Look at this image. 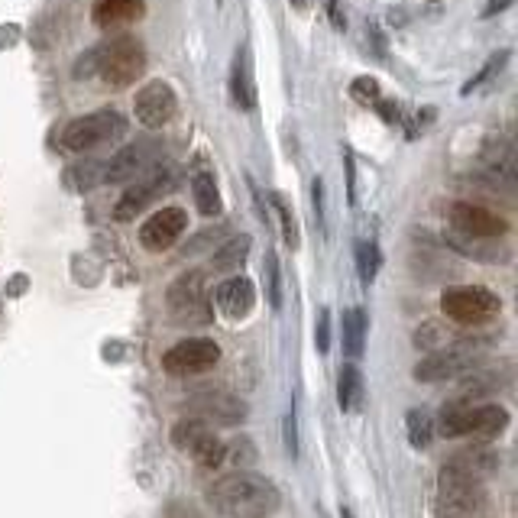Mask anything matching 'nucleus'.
Instances as JSON below:
<instances>
[{
  "instance_id": "obj_17",
  "label": "nucleus",
  "mask_w": 518,
  "mask_h": 518,
  "mask_svg": "<svg viewBox=\"0 0 518 518\" xmlns=\"http://www.w3.org/2000/svg\"><path fill=\"white\" fill-rule=\"evenodd\" d=\"M214 302H217V308H221L224 318L240 321V318H247L256 305V285L247 276H230L217 285Z\"/></svg>"
},
{
  "instance_id": "obj_15",
  "label": "nucleus",
  "mask_w": 518,
  "mask_h": 518,
  "mask_svg": "<svg viewBox=\"0 0 518 518\" xmlns=\"http://www.w3.org/2000/svg\"><path fill=\"white\" fill-rule=\"evenodd\" d=\"M188 227V214L185 208H162L156 211L149 221L140 227V247L149 253H162L179 243V237Z\"/></svg>"
},
{
  "instance_id": "obj_22",
  "label": "nucleus",
  "mask_w": 518,
  "mask_h": 518,
  "mask_svg": "<svg viewBox=\"0 0 518 518\" xmlns=\"http://www.w3.org/2000/svg\"><path fill=\"white\" fill-rule=\"evenodd\" d=\"M337 402L344 412H357L363 405V376L353 363H347L337 376Z\"/></svg>"
},
{
  "instance_id": "obj_32",
  "label": "nucleus",
  "mask_w": 518,
  "mask_h": 518,
  "mask_svg": "<svg viewBox=\"0 0 518 518\" xmlns=\"http://www.w3.org/2000/svg\"><path fill=\"white\" fill-rule=\"evenodd\" d=\"M224 460H240V463H253L256 460V451L247 438H237L234 444H224Z\"/></svg>"
},
{
  "instance_id": "obj_19",
  "label": "nucleus",
  "mask_w": 518,
  "mask_h": 518,
  "mask_svg": "<svg viewBox=\"0 0 518 518\" xmlns=\"http://www.w3.org/2000/svg\"><path fill=\"white\" fill-rule=\"evenodd\" d=\"M146 13V0H94L91 20L98 30H117V26L136 23Z\"/></svg>"
},
{
  "instance_id": "obj_23",
  "label": "nucleus",
  "mask_w": 518,
  "mask_h": 518,
  "mask_svg": "<svg viewBox=\"0 0 518 518\" xmlns=\"http://www.w3.org/2000/svg\"><path fill=\"white\" fill-rule=\"evenodd\" d=\"M65 185L72 188V192H91V188L104 185V159L75 162V166L65 172Z\"/></svg>"
},
{
  "instance_id": "obj_8",
  "label": "nucleus",
  "mask_w": 518,
  "mask_h": 518,
  "mask_svg": "<svg viewBox=\"0 0 518 518\" xmlns=\"http://www.w3.org/2000/svg\"><path fill=\"white\" fill-rule=\"evenodd\" d=\"M217 363H221V347H217L211 337H185L162 353V370L179 379L201 376L214 370Z\"/></svg>"
},
{
  "instance_id": "obj_7",
  "label": "nucleus",
  "mask_w": 518,
  "mask_h": 518,
  "mask_svg": "<svg viewBox=\"0 0 518 518\" xmlns=\"http://www.w3.org/2000/svg\"><path fill=\"white\" fill-rule=\"evenodd\" d=\"M444 315L460 327H483L499 318L502 302L496 292L483 289V285H454L441 298Z\"/></svg>"
},
{
  "instance_id": "obj_33",
  "label": "nucleus",
  "mask_w": 518,
  "mask_h": 518,
  "mask_svg": "<svg viewBox=\"0 0 518 518\" xmlns=\"http://www.w3.org/2000/svg\"><path fill=\"white\" fill-rule=\"evenodd\" d=\"M318 350L321 353L331 350V311H321V321H318Z\"/></svg>"
},
{
  "instance_id": "obj_35",
  "label": "nucleus",
  "mask_w": 518,
  "mask_h": 518,
  "mask_svg": "<svg viewBox=\"0 0 518 518\" xmlns=\"http://www.w3.org/2000/svg\"><path fill=\"white\" fill-rule=\"evenodd\" d=\"M285 444H289V454L298 457V434H295V408H289V418H285Z\"/></svg>"
},
{
  "instance_id": "obj_39",
  "label": "nucleus",
  "mask_w": 518,
  "mask_h": 518,
  "mask_svg": "<svg viewBox=\"0 0 518 518\" xmlns=\"http://www.w3.org/2000/svg\"><path fill=\"white\" fill-rule=\"evenodd\" d=\"M340 518H353V515H350V509H340Z\"/></svg>"
},
{
  "instance_id": "obj_29",
  "label": "nucleus",
  "mask_w": 518,
  "mask_h": 518,
  "mask_svg": "<svg viewBox=\"0 0 518 518\" xmlns=\"http://www.w3.org/2000/svg\"><path fill=\"white\" fill-rule=\"evenodd\" d=\"M405 421H408V441H412V447H428L434 438L431 418L425 412H408Z\"/></svg>"
},
{
  "instance_id": "obj_2",
  "label": "nucleus",
  "mask_w": 518,
  "mask_h": 518,
  "mask_svg": "<svg viewBox=\"0 0 518 518\" xmlns=\"http://www.w3.org/2000/svg\"><path fill=\"white\" fill-rule=\"evenodd\" d=\"M146 72V49L136 36L130 33H120L111 36L107 43H101L98 49H91L85 59L75 65V75L78 78H91L98 75L107 88L114 91H124L130 85L143 78Z\"/></svg>"
},
{
  "instance_id": "obj_24",
  "label": "nucleus",
  "mask_w": 518,
  "mask_h": 518,
  "mask_svg": "<svg viewBox=\"0 0 518 518\" xmlns=\"http://www.w3.org/2000/svg\"><path fill=\"white\" fill-rule=\"evenodd\" d=\"M247 256H250V237L240 234L234 240H227L224 247L211 256V269L214 272H234V269H240L243 263H247Z\"/></svg>"
},
{
  "instance_id": "obj_5",
  "label": "nucleus",
  "mask_w": 518,
  "mask_h": 518,
  "mask_svg": "<svg viewBox=\"0 0 518 518\" xmlns=\"http://www.w3.org/2000/svg\"><path fill=\"white\" fill-rule=\"evenodd\" d=\"M127 136V117L117 107H101V111L75 117L72 124L62 130V146L68 153H88L104 143H114Z\"/></svg>"
},
{
  "instance_id": "obj_36",
  "label": "nucleus",
  "mask_w": 518,
  "mask_h": 518,
  "mask_svg": "<svg viewBox=\"0 0 518 518\" xmlns=\"http://www.w3.org/2000/svg\"><path fill=\"white\" fill-rule=\"evenodd\" d=\"M512 4H515V0H486V7H483V17H496V13L509 10Z\"/></svg>"
},
{
  "instance_id": "obj_30",
  "label": "nucleus",
  "mask_w": 518,
  "mask_h": 518,
  "mask_svg": "<svg viewBox=\"0 0 518 518\" xmlns=\"http://www.w3.org/2000/svg\"><path fill=\"white\" fill-rule=\"evenodd\" d=\"M266 276H269V302L272 308H282V276L276 253H266Z\"/></svg>"
},
{
  "instance_id": "obj_14",
  "label": "nucleus",
  "mask_w": 518,
  "mask_h": 518,
  "mask_svg": "<svg viewBox=\"0 0 518 518\" xmlns=\"http://www.w3.org/2000/svg\"><path fill=\"white\" fill-rule=\"evenodd\" d=\"M451 224L457 234L476 237V240H496L509 230V224L502 221L499 214H493L489 208H480V204H470V201L451 204Z\"/></svg>"
},
{
  "instance_id": "obj_4",
  "label": "nucleus",
  "mask_w": 518,
  "mask_h": 518,
  "mask_svg": "<svg viewBox=\"0 0 518 518\" xmlns=\"http://www.w3.org/2000/svg\"><path fill=\"white\" fill-rule=\"evenodd\" d=\"M166 305H169V318L175 324H185V327H204V324H211L214 308H211L208 276H204L201 269L182 272V276L169 285Z\"/></svg>"
},
{
  "instance_id": "obj_1",
  "label": "nucleus",
  "mask_w": 518,
  "mask_h": 518,
  "mask_svg": "<svg viewBox=\"0 0 518 518\" xmlns=\"http://www.w3.org/2000/svg\"><path fill=\"white\" fill-rule=\"evenodd\" d=\"M204 502L221 518H272L282 506V493L266 476L237 470L214 480L204 493Z\"/></svg>"
},
{
  "instance_id": "obj_12",
  "label": "nucleus",
  "mask_w": 518,
  "mask_h": 518,
  "mask_svg": "<svg viewBox=\"0 0 518 518\" xmlns=\"http://www.w3.org/2000/svg\"><path fill=\"white\" fill-rule=\"evenodd\" d=\"M179 111V101H175V91L166 81H149L133 98V114L146 130H162Z\"/></svg>"
},
{
  "instance_id": "obj_38",
  "label": "nucleus",
  "mask_w": 518,
  "mask_h": 518,
  "mask_svg": "<svg viewBox=\"0 0 518 518\" xmlns=\"http://www.w3.org/2000/svg\"><path fill=\"white\" fill-rule=\"evenodd\" d=\"M292 7H295V10H305V7H308V0H292Z\"/></svg>"
},
{
  "instance_id": "obj_3",
  "label": "nucleus",
  "mask_w": 518,
  "mask_h": 518,
  "mask_svg": "<svg viewBox=\"0 0 518 518\" xmlns=\"http://www.w3.org/2000/svg\"><path fill=\"white\" fill-rule=\"evenodd\" d=\"M509 428V412L502 405H457L447 402L438 418V434L444 438H499Z\"/></svg>"
},
{
  "instance_id": "obj_37",
  "label": "nucleus",
  "mask_w": 518,
  "mask_h": 518,
  "mask_svg": "<svg viewBox=\"0 0 518 518\" xmlns=\"http://www.w3.org/2000/svg\"><path fill=\"white\" fill-rule=\"evenodd\" d=\"M327 13H331V23L337 30H344V13L337 10V0H327Z\"/></svg>"
},
{
  "instance_id": "obj_26",
  "label": "nucleus",
  "mask_w": 518,
  "mask_h": 518,
  "mask_svg": "<svg viewBox=\"0 0 518 518\" xmlns=\"http://www.w3.org/2000/svg\"><path fill=\"white\" fill-rule=\"evenodd\" d=\"M269 204H272V208H276L279 227H282V240L289 243V250H298V247H302V230H298V221H295L292 204L285 201V195H279V192H272V195H269Z\"/></svg>"
},
{
  "instance_id": "obj_20",
  "label": "nucleus",
  "mask_w": 518,
  "mask_h": 518,
  "mask_svg": "<svg viewBox=\"0 0 518 518\" xmlns=\"http://www.w3.org/2000/svg\"><path fill=\"white\" fill-rule=\"evenodd\" d=\"M502 389V376L499 373H473L463 379V386L457 389V395L451 402L457 405H476V399H483V395H493Z\"/></svg>"
},
{
  "instance_id": "obj_6",
  "label": "nucleus",
  "mask_w": 518,
  "mask_h": 518,
  "mask_svg": "<svg viewBox=\"0 0 518 518\" xmlns=\"http://www.w3.org/2000/svg\"><path fill=\"white\" fill-rule=\"evenodd\" d=\"M438 499H441V515L470 518L486 506L483 480L480 476L467 473L463 467H457V463H447V467L441 470Z\"/></svg>"
},
{
  "instance_id": "obj_27",
  "label": "nucleus",
  "mask_w": 518,
  "mask_h": 518,
  "mask_svg": "<svg viewBox=\"0 0 518 518\" xmlns=\"http://www.w3.org/2000/svg\"><path fill=\"white\" fill-rule=\"evenodd\" d=\"M509 56H512V52L509 49H499L496 52V56H489V62L480 68V72H476L470 81H467V85H463L460 88V94H473V91H480L483 85H489V81H493L499 72H502V68H506V62H509Z\"/></svg>"
},
{
  "instance_id": "obj_28",
  "label": "nucleus",
  "mask_w": 518,
  "mask_h": 518,
  "mask_svg": "<svg viewBox=\"0 0 518 518\" xmlns=\"http://www.w3.org/2000/svg\"><path fill=\"white\" fill-rule=\"evenodd\" d=\"M379 266H383V256H379V247L373 240H360L357 243V272H360V282L370 285L376 279Z\"/></svg>"
},
{
  "instance_id": "obj_11",
  "label": "nucleus",
  "mask_w": 518,
  "mask_h": 518,
  "mask_svg": "<svg viewBox=\"0 0 518 518\" xmlns=\"http://www.w3.org/2000/svg\"><path fill=\"white\" fill-rule=\"evenodd\" d=\"M473 366H476L473 347H451V350L428 353L425 360H418L412 376L418 379V383H447V379L467 376Z\"/></svg>"
},
{
  "instance_id": "obj_34",
  "label": "nucleus",
  "mask_w": 518,
  "mask_h": 518,
  "mask_svg": "<svg viewBox=\"0 0 518 518\" xmlns=\"http://www.w3.org/2000/svg\"><path fill=\"white\" fill-rule=\"evenodd\" d=\"M344 169H347V198L350 204L357 201V169H353V153L344 149Z\"/></svg>"
},
{
  "instance_id": "obj_25",
  "label": "nucleus",
  "mask_w": 518,
  "mask_h": 518,
  "mask_svg": "<svg viewBox=\"0 0 518 518\" xmlns=\"http://www.w3.org/2000/svg\"><path fill=\"white\" fill-rule=\"evenodd\" d=\"M363 344H366V311L363 308H347L344 315V350L353 360L363 357Z\"/></svg>"
},
{
  "instance_id": "obj_21",
  "label": "nucleus",
  "mask_w": 518,
  "mask_h": 518,
  "mask_svg": "<svg viewBox=\"0 0 518 518\" xmlns=\"http://www.w3.org/2000/svg\"><path fill=\"white\" fill-rule=\"evenodd\" d=\"M192 195H195V204L204 217H217L224 211V201H221V192H217V182H214L211 172L192 175Z\"/></svg>"
},
{
  "instance_id": "obj_31",
  "label": "nucleus",
  "mask_w": 518,
  "mask_h": 518,
  "mask_svg": "<svg viewBox=\"0 0 518 518\" xmlns=\"http://www.w3.org/2000/svg\"><path fill=\"white\" fill-rule=\"evenodd\" d=\"M350 94H353V101H360V104H376L379 101V81L376 78H357L350 85Z\"/></svg>"
},
{
  "instance_id": "obj_18",
  "label": "nucleus",
  "mask_w": 518,
  "mask_h": 518,
  "mask_svg": "<svg viewBox=\"0 0 518 518\" xmlns=\"http://www.w3.org/2000/svg\"><path fill=\"white\" fill-rule=\"evenodd\" d=\"M230 98H234L240 111H256V78H253L250 46H240L234 65H230Z\"/></svg>"
},
{
  "instance_id": "obj_16",
  "label": "nucleus",
  "mask_w": 518,
  "mask_h": 518,
  "mask_svg": "<svg viewBox=\"0 0 518 518\" xmlns=\"http://www.w3.org/2000/svg\"><path fill=\"white\" fill-rule=\"evenodd\" d=\"M166 192H172V172L169 169L149 172L143 182H136L133 188H127L124 198L117 201L114 217H117V221H133L136 214H143L149 204H153L156 198H162Z\"/></svg>"
},
{
  "instance_id": "obj_13",
  "label": "nucleus",
  "mask_w": 518,
  "mask_h": 518,
  "mask_svg": "<svg viewBox=\"0 0 518 518\" xmlns=\"http://www.w3.org/2000/svg\"><path fill=\"white\" fill-rule=\"evenodd\" d=\"M159 156V140L146 136V140H133L130 146L120 149L117 156L104 159V185H120L130 182L133 175H140L143 169H149Z\"/></svg>"
},
{
  "instance_id": "obj_9",
  "label": "nucleus",
  "mask_w": 518,
  "mask_h": 518,
  "mask_svg": "<svg viewBox=\"0 0 518 518\" xmlns=\"http://www.w3.org/2000/svg\"><path fill=\"white\" fill-rule=\"evenodd\" d=\"M185 412L188 418L201 421L208 428H237L247 421V405L237 395H230L224 389H208V392H198L192 399L185 402Z\"/></svg>"
},
{
  "instance_id": "obj_10",
  "label": "nucleus",
  "mask_w": 518,
  "mask_h": 518,
  "mask_svg": "<svg viewBox=\"0 0 518 518\" xmlns=\"http://www.w3.org/2000/svg\"><path fill=\"white\" fill-rule=\"evenodd\" d=\"M172 444L179 447L182 454L192 457L198 467H204V470H217L224 463V441L217 438V434L208 425H201V421H195V418L175 421Z\"/></svg>"
}]
</instances>
